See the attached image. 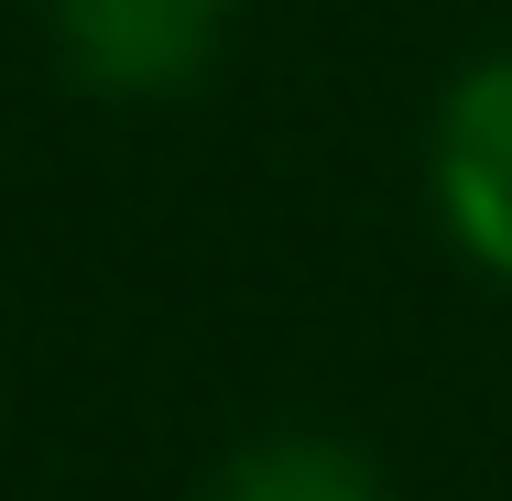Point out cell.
Returning a JSON list of instances; mask_svg holds the SVG:
<instances>
[{
    "label": "cell",
    "mask_w": 512,
    "mask_h": 501,
    "mask_svg": "<svg viewBox=\"0 0 512 501\" xmlns=\"http://www.w3.org/2000/svg\"><path fill=\"white\" fill-rule=\"evenodd\" d=\"M240 0H55V44L77 55V77H99L120 99H164L186 88Z\"/></svg>",
    "instance_id": "2"
},
{
    "label": "cell",
    "mask_w": 512,
    "mask_h": 501,
    "mask_svg": "<svg viewBox=\"0 0 512 501\" xmlns=\"http://www.w3.org/2000/svg\"><path fill=\"white\" fill-rule=\"evenodd\" d=\"M436 218L480 273L512 284V55L469 66L436 109Z\"/></svg>",
    "instance_id": "1"
},
{
    "label": "cell",
    "mask_w": 512,
    "mask_h": 501,
    "mask_svg": "<svg viewBox=\"0 0 512 501\" xmlns=\"http://www.w3.org/2000/svg\"><path fill=\"white\" fill-rule=\"evenodd\" d=\"M218 501H382V480L327 436H273L218 480Z\"/></svg>",
    "instance_id": "3"
}]
</instances>
